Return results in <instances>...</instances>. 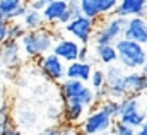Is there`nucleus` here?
I'll list each match as a JSON object with an SVG mask.
<instances>
[{
	"label": "nucleus",
	"mask_w": 147,
	"mask_h": 135,
	"mask_svg": "<svg viewBox=\"0 0 147 135\" xmlns=\"http://www.w3.org/2000/svg\"><path fill=\"white\" fill-rule=\"evenodd\" d=\"M57 38H60V34L48 29L45 26L41 29L26 31V34L21 39V46H22L24 55L29 60H38V58L45 57L46 53H50L53 50V45H55Z\"/></svg>",
	"instance_id": "f257e3e1"
},
{
	"label": "nucleus",
	"mask_w": 147,
	"mask_h": 135,
	"mask_svg": "<svg viewBox=\"0 0 147 135\" xmlns=\"http://www.w3.org/2000/svg\"><path fill=\"white\" fill-rule=\"evenodd\" d=\"M116 51H118V62L120 65L127 70H140L147 62V46L127 39V38H120L116 43Z\"/></svg>",
	"instance_id": "f03ea898"
},
{
	"label": "nucleus",
	"mask_w": 147,
	"mask_h": 135,
	"mask_svg": "<svg viewBox=\"0 0 147 135\" xmlns=\"http://www.w3.org/2000/svg\"><path fill=\"white\" fill-rule=\"evenodd\" d=\"M127 28V19L120 17V16H106L103 17V22L98 24V29L92 36L94 45H115L120 38H123Z\"/></svg>",
	"instance_id": "7ed1b4c3"
},
{
	"label": "nucleus",
	"mask_w": 147,
	"mask_h": 135,
	"mask_svg": "<svg viewBox=\"0 0 147 135\" xmlns=\"http://www.w3.org/2000/svg\"><path fill=\"white\" fill-rule=\"evenodd\" d=\"M98 22L99 21H94V19L82 14V16L72 19L70 22H67L63 26V33L70 34L80 45H89L94 33H96V29H98Z\"/></svg>",
	"instance_id": "20e7f679"
},
{
	"label": "nucleus",
	"mask_w": 147,
	"mask_h": 135,
	"mask_svg": "<svg viewBox=\"0 0 147 135\" xmlns=\"http://www.w3.org/2000/svg\"><path fill=\"white\" fill-rule=\"evenodd\" d=\"M116 120H113L111 116H108L105 111H101L99 108L91 109L86 118L80 123V130L84 132V135H99V134H108L111 132L113 125Z\"/></svg>",
	"instance_id": "39448f33"
},
{
	"label": "nucleus",
	"mask_w": 147,
	"mask_h": 135,
	"mask_svg": "<svg viewBox=\"0 0 147 135\" xmlns=\"http://www.w3.org/2000/svg\"><path fill=\"white\" fill-rule=\"evenodd\" d=\"M106 92H108V98L116 99V101H121L125 96H128L123 67H116L115 63L108 65V68H106Z\"/></svg>",
	"instance_id": "423d86ee"
},
{
	"label": "nucleus",
	"mask_w": 147,
	"mask_h": 135,
	"mask_svg": "<svg viewBox=\"0 0 147 135\" xmlns=\"http://www.w3.org/2000/svg\"><path fill=\"white\" fill-rule=\"evenodd\" d=\"M38 67H39V70H41L50 80H53V82L63 80V79H65V74H67V65H65V62H63L58 55H55L53 51H50V53H46L45 57L38 58Z\"/></svg>",
	"instance_id": "0eeeda50"
},
{
	"label": "nucleus",
	"mask_w": 147,
	"mask_h": 135,
	"mask_svg": "<svg viewBox=\"0 0 147 135\" xmlns=\"http://www.w3.org/2000/svg\"><path fill=\"white\" fill-rule=\"evenodd\" d=\"M0 62L7 68H17L22 65V46L21 41L5 39L0 45Z\"/></svg>",
	"instance_id": "6e6552de"
},
{
	"label": "nucleus",
	"mask_w": 147,
	"mask_h": 135,
	"mask_svg": "<svg viewBox=\"0 0 147 135\" xmlns=\"http://www.w3.org/2000/svg\"><path fill=\"white\" fill-rule=\"evenodd\" d=\"M80 43L74 38H57L55 45H53V53L58 55L63 62L72 63L75 60H79V51H80Z\"/></svg>",
	"instance_id": "1a4fd4ad"
},
{
	"label": "nucleus",
	"mask_w": 147,
	"mask_h": 135,
	"mask_svg": "<svg viewBox=\"0 0 147 135\" xmlns=\"http://www.w3.org/2000/svg\"><path fill=\"white\" fill-rule=\"evenodd\" d=\"M123 38L137 41L140 45L147 46V16H135L127 19V28Z\"/></svg>",
	"instance_id": "9d476101"
},
{
	"label": "nucleus",
	"mask_w": 147,
	"mask_h": 135,
	"mask_svg": "<svg viewBox=\"0 0 147 135\" xmlns=\"http://www.w3.org/2000/svg\"><path fill=\"white\" fill-rule=\"evenodd\" d=\"M115 16L120 17H135V16H147V0H120Z\"/></svg>",
	"instance_id": "9b49d317"
},
{
	"label": "nucleus",
	"mask_w": 147,
	"mask_h": 135,
	"mask_svg": "<svg viewBox=\"0 0 147 135\" xmlns=\"http://www.w3.org/2000/svg\"><path fill=\"white\" fill-rule=\"evenodd\" d=\"M125 84L128 94L142 96L147 92V77L140 70H130L125 74Z\"/></svg>",
	"instance_id": "f8f14e48"
},
{
	"label": "nucleus",
	"mask_w": 147,
	"mask_h": 135,
	"mask_svg": "<svg viewBox=\"0 0 147 135\" xmlns=\"http://www.w3.org/2000/svg\"><path fill=\"white\" fill-rule=\"evenodd\" d=\"M69 9V2L65 0H51L41 12H43V17H45V22L46 24H58L62 16L67 12Z\"/></svg>",
	"instance_id": "ddd939ff"
},
{
	"label": "nucleus",
	"mask_w": 147,
	"mask_h": 135,
	"mask_svg": "<svg viewBox=\"0 0 147 135\" xmlns=\"http://www.w3.org/2000/svg\"><path fill=\"white\" fill-rule=\"evenodd\" d=\"M86 86L87 84L82 82V80H79V79H69V77H65L62 80V84H60V98L63 99V103L74 101L84 91Z\"/></svg>",
	"instance_id": "4468645a"
},
{
	"label": "nucleus",
	"mask_w": 147,
	"mask_h": 135,
	"mask_svg": "<svg viewBox=\"0 0 147 135\" xmlns=\"http://www.w3.org/2000/svg\"><path fill=\"white\" fill-rule=\"evenodd\" d=\"M87 115V108L82 104V103L77 101H67L65 103V108H63V120L70 125H77V123H82V120L86 118Z\"/></svg>",
	"instance_id": "2eb2a0df"
},
{
	"label": "nucleus",
	"mask_w": 147,
	"mask_h": 135,
	"mask_svg": "<svg viewBox=\"0 0 147 135\" xmlns=\"http://www.w3.org/2000/svg\"><path fill=\"white\" fill-rule=\"evenodd\" d=\"M92 70L94 68H92V65L89 62H79V60H75V62L67 65L65 77H69V79H79L82 82H89V79L92 75Z\"/></svg>",
	"instance_id": "dca6fc26"
},
{
	"label": "nucleus",
	"mask_w": 147,
	"mask_h": 135,
	"mask_svg": "<svg viewBox=\"0 0 147 135\" xmlns=\"http://www.w3.org/2000/svg\"><path fill=\"white\" fill-rule=\"evenodd\" d=\"M21 22L24 24V28H26L28 31L41 29V28L46 26L45 17H43V12H41V10H36V9H31V7L26 10V14H24V17L21 19Z\"/></svg>",
	"instance_id": "f3484780"
},
{
	"label": "nucleus",
	"mask_w": 147,
	"mask_h": 135,
	"mask_svg": "<svg viewBox=\"0 0 147 135\" xmlns=\"http://www.w3.org/2000/svg\"><path fill=\"white\" fill-rule=\"evenodd\" d=\"M96 58L103 65H113L118 62V51L115 45H98L96 46Z\"/></svg>",
	"instance_id": "a211bd4d"
},
{
	"label": "nucleus",
	"mask_w": 147,
	"mask_h": 135,
	"mask_svg": "<svg viewBox=\"0 0 147 135\" xmlns=\"http://www.w3.org/2000/svg\"><path fill=\"white\" fill-rule=\"evenodd\" d=\"M118 120H120L121 123H125V125H128V127H132V128L137 130V128H140V127L147 122V113H146V109H137V111L121 115Z\"/></svg>",
	"instance_id": "6ab92c4d"
},
{
	"label": "nucleus",
	"mask_w": 147,
	"mask_h": 135,
	"mask_svg": "<svg viewBox=\"0 0 147 135\" xmlns=\"http://www.w3.org/2000/svg\"><path fill=\"white\" fill-rule=\"evenodd\" d=\"M79 5H80V10L84 16L94 19V21H101L103 16H101V10H99V3L98 0H77Z\"/></svg>",
	"instance_id": "aec40b11"
},
{
	"label": "nucleus",
	"mask_w": 147,
	"mask_h": 135,
	"mask_svg": "<svg viewBox=\"0 0 147 135\" xmlns=\"http://www.w3.org/2000/svg\"><path fill=\"white\" fill-rule=\"evenodd\" d=\"M16 118H17V123L21 127H34L36 123V113L29 108V106H24V108H17L16 109Z\"/></svg>",
	"instance_id": "412c9836"
},
{
	"label": "nucleus",
	"mask_w": 147,
	"mask_h": 135,
	"mask_svg": "<svg viewBox=\"0 0 147 135\" xmlns=\"http://www.w3.org/2000/svg\"><path fill=\"white\" fill-rule=\"evenodd\" d=\"M137 109H142L140 96L128 94V96H125V98L120 101V116H121V115H127V113H132V111H137Z\"/></svg>",
	"instance_id": "4be33fe9"
},
{
	"label": "nucleus",
	"mask_w": 147,
	"mask_h": 135,
	"mask_svg": "<svg viewBox=\"0 0 147 135\" xmlns=\"http://www.w3.org/2000/svg\"><path fill=\"white\" fill-rule=\"evenodd\" d=\"M98 108L101 111H105L108 116H111L113 120H118L120 118V101H116V99L106 98L105 101H101L98 104Z\"/></svg>",
	"instance_id": "5701e85b"
},
{
	"label": "nucleus",
	"mask_w": 147,
	"mask_h": 135,
	"mask_svg": "<svg viewBox=\"0 0 147 135\" xmlns=\"http://www.w3.org/2000/svg\"><path fill=\"white\" fill-rule=\"evenodd\" d=\"M10 127H14V120H12V113L9 104H0V135H3Z\"/></svg>",
	"instance_id": "b1692460"
},
{
	"label": "nucleus",
	"mask_w": 147,
	"mask_h": 135,
	"mask_svg": "<svg viewBox=\"0 0 147 135\" xmlns=\"http://www.w3.org/2000/svg\"><path fill=\"white\" fill-rule=\"evenodd\" d=\"M75 127L70 125V123H58V125H51V127H48L45 132L41 135H75Z\"/></svg>",
	"instance_id": "393cba45"
},
{
	"label": "nucleus",
	"mask_w": 147,
	"mask_h": 135,
	"mask_svg": "<svg viewBox=\"0 0 147 135\" xmlns=\"http://www.w3.org/2000/svg\"><path fill=\"white\" fill-rule=\"evenodd\" d=\"M26 31H28V29L24 28L22 22H19V21H12V22H9V28H7V39L21 41L22 36L26 34Z\"/></svg>",
	"instance_id": "a878e982"
},
{
	"label": "nucleus",
	"mask_w": 147,
	"mask_h": 135,
	"mask_svg": "<svg viewBox=\"0 0 147 135\" xmlns=\"http://www.w3.org/2000/svg\"><path fill=\"white\" fill-rule=\"evenodd\" d=\"M89 86L94 89V91H99L103 87H106V70L103 68H94L92 70V75L89 79Z\"/></svg>",
	"instance_id": "bb28decb"
},
{
	"label": "nucleus",
	"mask_w": 147,
	"mask_h": 135,
	"mask_svg": "<svg viewBox=\"0 0 147 135\" xmlns=\"http://www.w3.org/2000/svg\"><path fill=\"white\" fill-rule=\"evenodd\" d=\"M98 3H99L101 16H103V17H106V16L115 14V10H116V7H118L120 0H98Z\"/></svg>",
	"instance_id": "cd10ccee"
},
{
	"label": "nucleus",
	"mask_w": 147,
	"mask_h": 135,
	"mask_svg": "<svg viewBox=\"0 0 147 135\" xmlns=\"http://www.w3.org/2000/svg\"><path fill=\"white\" fill-rule=\"evenodd\" d=\"M22 3H28V2L26 0H0V12L7 17L14 9H17Z\"/></svg>",
	"instance_id": "c85d7f7f"
},
{
	"label": "nucleus",
	"mask_w": 147,
	"mask_h": 135,
	"mask_svg": "<svg viewBox=\"0 0 147 135\" xmlns=\"http://www.w3.org/2000/svg\"><path fill=\"white\" fill-rule=\"evenodd\" d=\"M111 134L113 135H137V130L128 127V125H125V123H121L120 120H116L113 128H111Z\"/></svg>",
	"instance_id": "c756f323"
},
{
	"label": "nucleus",
	"mask_w": 147,
	"mask_h": 135,
	"mask_svg": "<svg viewBox=\"0 0 147 135\" xmlns=\"http://www.w3.org/2000/svg\"><path fill=\"white\" fill-rule=\"evenodd\" d=\"M29 7H28V3H22V5H19L17 9H14L9 16H7V21L9 22H12V21H21L22 17H24V14H26V10H28Z\"/></svg>",
	"instance_id": "7c9ffc66"
},
{
	"label": "nucleus",
	"mask_w": 147,
	"mask_h": 135,
	"mask_svg": "<svg viewBox=\"0 0 147 135\" xmlns=\"http://www.w3.org/2000/svg\"><path fill=\"white\" fill-rule=\"evenodd\" d=\"M69 14H70V17H72V19L79 17V16H82L80 5H79V2H77V0H72V2H69Z\"/></svg>",
	"instance_id": "2f4dec72"
},
{
	"label": "nucleus",
	"mask_w": 147,
	"mask_h": 135,
	"mask_svg": "<svg viewBox=\"0 0 147 135\" xmlns=\"http://www.w3.org/2000/svg\"><path fill=\"white\" fill-rule=\"evenodd\" d=\"M51 0H29L28 3H29V7L31 9H36V10H43L48 3H50Z\"/></svg>",
	"instance_id": "473e14b6"
},
{
	"label": "nucleus",
	"mask_w": 147,
	"mask_h": 135,
	"mask_svg": "<svg viewBox=\"0 0 147 135\" xmlns=\"http://www.w3.org/2000/svg\"><path fill=\"white\" fill-rule=\"evenodd\" d=\"M48 116H50V118H55V120L58 122L60 118H63V109H58V108H55V106H50Z\"/></svg>",
	"instance_id": "72a5a7b5"
},
{
	"label": "nucleus",
	"mask_w": 147,
	"mask_h": 135,
	"mask_svg": "<svg viewBox=\"0 0 147 135\" xmlns=\"http://www.w3.org/2000/svg\"><path fill=\"white\" fill-rule=\"evenodd\" d=\"M89 60V45H82L79 51V62H87Z\"/></svg>",
	"instance_id": "f704fd0d"
},
{
	"label": "nucleus",
	"mask_w": 147,
	"mask_h": 135,
	"mask_svg": "<svg viewBox=\"0 0 147 135\" xmlns=\"http://www.w3.org/2000/svg\"><path fill=\"white\" fill-rule=\"evenodd\" d=\"M7 28H9V22H0V45L7 39Z\"/></svg>",
	"instance_id": "c9c22d12"
},
{
	"label": "nucleus",
	"mask_w": 147,
	"mask_h": 135,
	"mask_svg": "<svg viewBox=\"0 0 147 135\" xmlns=\"http://www.w3.org/2000/svg\"><path fill=\"white\" fill-rule=\"evenodd\" d=\"M3 135H22V134L19 132V128H16V127H10V128H9V130H7Z\"/></svg>",
	"instance_id": "e433bc0d"
},
{
	"label": "nucleus",
	"mask_w": 147,
	"mask_h": 135,
	"mask_svg": "<svg viewBox=\"0 0 147 135\" xmlns=\"http://www.w3.org/2000/svg\"><path fill=\"white\" fill-rule=\"evenodd\" d=\"M137 135H147V122L140 127V128H137Z\"/></svg>",
	"instance_id": "4c0bfd02"
},
{
	"label": "nucleus",
	"mask_w": 147,
	"mask_h": 135,
	"mask_svg": "<svg viewBox=\"0 0 147 135\" xmlns=\"http://www.w3.org/2000/svg\"><path fill=\"white\" fill-rule=\"evenodd\" d=\"M140 72H142V74H144V75H146V77H147V62H146V63H144V67L140 68Z\"/></svg>",
	"instance_id": "58836bf2"
},
{
	"label": "nucleus",
	"mask_w": 147,
	"mask_h": 135,
	"mask_svg": "<svg viewBox=\"0 0 147 135\" xmlns=\"http://www.w3.org/2000/svg\"><path fill=\"white\" fill-rule=\"evenodd\" d=\"M0 22H9V21H7V17H5L2 12H0Z\"/></svg>",
	"instance_id": "ea45409f"
},
{
	"label": "nucleus",
	"mask_w": 147,
	"mask_h": 135,
	"mask_svg": "<svg viewBox=\"0 0 147 135\" xmlns=\"http://www.w3.org/2000/svg\"><path fill=\"white\" fill-rule=\"evenodd\" d=\"M2 99H3V89H2V86H0V103H2Z\"/></svg>",
	"instance_id": "a19ab883"
},
{
	"label": "nucleus",
	"mask_w": 147,
	"mask_h": 135,
	"mask_svg": "<svg viewBox=\"0 0 147 135\" xmlns=\"http://www.w3.org/2000/svg\"><path fill=\"white\" fill-rule=\"evenodd\" d=\"M99 135H113L111 132H108V134H99Z\"/></svg>",
	"instance_id": "79ce46f5"
},
{
	"label": "nucleus",
	"mask_w": 147,
	"mask_h": 135,
	"mask_svg": "<svg viewBox=\"0 0 147 135\" xmlns=\"http://www.w3.org/2000/svg\"><path fill=\"white\" fill-rule=\"evenodd\" d=\"M144 109H146V113H147V103H146V108H144Z\"/></svg>",
	"instance_id": "37998d69"
},
{
	"label": "nucleus",
	"mask_w": 147,
	"mask_h": 135,
	"mask_svg": "<svg viewBox=\"0 0 147 135\" xmlns=\"http://www.w3.org/2000/svg\"><path fill=\"white\" fill-rule=\"evenodd\" d=\"M65 2H72V0H65Z\"/></svg>",
	"instance_id": "c03bdc74"
}]
</instances>
